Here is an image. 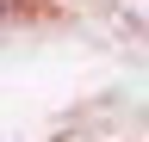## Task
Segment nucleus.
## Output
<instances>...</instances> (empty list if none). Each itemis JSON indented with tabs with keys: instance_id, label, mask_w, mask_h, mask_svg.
Wrapping results in <instances>:
<instances>
[{
	"instance_id": "1",
	"label": "nucleus",
	"mask_w": 149,
	"mask_h": 142,
	"mask_svg": "<svg viewBox=\"0 0 149 142\" xmlns=\"http://www.w3.org/2000/svg\"><path fill=\"white\" fill-rule=\"evenodd\" d=\"M13 12H19V0H0V19H13Z\"/></svg>"
}]
</instances>
